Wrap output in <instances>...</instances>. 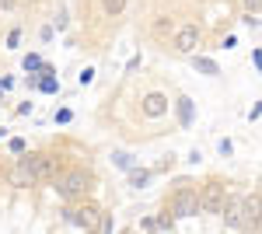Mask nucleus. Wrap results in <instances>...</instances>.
<instances>
[{"instance_id": "obj_1", "label": "nucleus", "mask_w": 262, "mask_h": 234, "mask_svg": "<svg viewBox=\"0 0 262 234\" xmlns=\"http://www.w3.org/2000/svg\"><path fill=\"white\" fill-rule=\"evenodd\" d=\"M164 210L175 217V220L196 217V214H200V189L189 185V182H179V189L168 196V206H164Z\"/></svg>"}, {"instance_id": "obj_2", "label": "nucleus", "mask_w": 262, "mask_h": 234, "mask_svg": "<svg viewBox=\"0 0 262 234\" xmlns=\"http://www.w3.org/2000/svg\"><path fill=\"white\" fill-rule=\"evenodd\" d=\"M91 172H84V168H70V172H63L60 178H56V193L63 196V199H84V193L91 189Z\"/></svg>"}, {"instance_id": "obj_3", "label": "nucleus", "mask_w": 262, "mask_h": 234, "mask_svg": "<svg viewBox=\"0 0 262 234\" xmlns=\"http://www.w3.org/2000/svg\"><path fill=\"white\" fill-rule=\"evenodd\" d=\"M101 214H105V210H101L98 203H81V206H70V210H67V220L77 224V227H84L88 234H95L98 224H101Z\"/></svg>"}, {"instance_id": "obj_4", "label": "nucleus", "mask_w": 262, "mask_h": 234, "mask_svg": "<svg viewBox=\"0 0 262 234\" xmlns=\"http://www.w3.org/2000/svg\"><path fill=\"white\" fill-rule=\"evenodd\" d=\"M224 199H227V196H224V182L221 178H210L200 189V214H221Z\"/></svg>"}, {"instance_id": "obj_5", "label": "nucleus", "mask_w": 262, "mask_h": 234, "mask_svg": "<svg viewBox=\"0 0 262 234\" xmlns=\"http://www.w3.org/2000/svg\"><path fill=\"white\" fill-rule=\"evenodd\" d=\"M224 227H231V231H242V224H245V196H227L224 199Z\"/></svg>"}, {"instance_id": "obj_6", "label": "nucleus", "mask_w": 262, "mask_h": 234, "mask_svg": "<svg viewBox=\"0 0 262 234\" xmlns=\"http://www.w3.org/2000/svg\"><path fill=\"white\" fill-rule=\"evenodd\" d=\"M245 231H259L262 227V193H248L245 196Z\"/></svg>"}, {"instance_id": "obj_7", "label": "nucleus", "mask_w": 262, "mask_h": 234, "mask_svg": "<svg viewBox=\"0 0 262 234\" xmlns=\"http://www.w3.org/2000/svg\"><path fill=\"white\" fill-rule=\"evenodd\" d=\"M168 109H171V101H168V95H161V91H150V95H143V101H140V112L147 119L168 116Z\"/></svg>"}, {"instance_id": "obj_8", "label": "nucleus", "mask_w": 262, "mask_h": 234, "mask_svg": "<svg viewBox=\"0 0 262 234\" xmlns=\"http://www.w3.org/2000/svg\"><path fill=\"white\" fill-rule=\"evenodd\" d=\"M196 46H200V28L196 25H182L175 32V49L185 56H196Z\"/></svg>"}, {"instance_id": "obj_9", "label": "nucleus", "mask_w": 262, "mask_h": 234, "mask_svg": "<svg viewBox=\"0 0 262 234\" xmlns=\"http://www.w3.org/2000/svg\"><path fill=\"white\" fill-rule=\"evenodd\" d=\"M7 182H11L14 189H28V185H35V178L25 172V164H21V161L14 164V168H11V172H7Z\"/></svg>"}, {"instance_id": "obj_10", "label": "nucleus", "mask_w": 262, "mask_h": 234, "mask_svg": "<svg viewBox=\"0 0 262 234\" xmlns=\"http://www.w3.org/2000/svg\"><path fill=\"white\" fill-rule=\"evenodd\" d=\"M192 63H196V70L206 74V77H217V74H221V67H217L210 56H192Z\"/></svg>"}, {"instance_id": "obj_11", "label": "nucleus", "mask_w": 262, "mask_h": 234, "mask_svg": "<svg viewBox=\"0 0 262 234\" xmlns=\"http://www.w3.org/2000/svg\"><path fill=\"white\" fill-rule=\"evenodd\" d=\"M150 182V168H129V185L133 189H143Z\"/></svg>"}, {"instance_id": "obj_12", "label": "nucleus", "mask_w": 262, "mask_h": 234, "mask_svg": "<svg viewBox=\"0 0 262 234\" xmlns=\"http://www.w3.org/2000/svg\"><path fill=\"white\" fill-rule=\"evenodd\" d=\"M175 105H179V122H182V126H189V122H192V101L182 95Z\"/></svg>"}, {"instance_id": "obj_13", "label": "nucleus", "mask_w": 262, "mask_h": 234, "mask_svg": "<svg viewBox=\"0 0 262 234\" xmlns=\"http://www.w3.org/2000/svg\"><path fill=\"white\" fill-rule=\"evenodd\" d=\"M158 231H161L158 217H143V220H137V234H158Z\"/></svg>"}, {"instance_id": "obj_14", "label": "nucleus", "mask_w": 262, "mask_h": 234, "mask_svg": "<svg viewBox=\"0 0 262 234\" xmlns=\"http://www.w3.org/2000/svg\"><path fill=\"white\" fill-rule=\"evenodd\" d=\"M101 7H105L108 18H119L122 11H126V0H101Z\"/></svg>"}, {"instance_id": "obj_15", "label": "nucleus", "mask_w": 262, "mask_h": 234, "mask_svg": "<svg viewBox=\"0 0 262 234\" xmlns=\"http://www.w3.org/2000/svg\"><path fill=\"white\" fill-rule=\"evenodd\" d=\"M39 88H42V91H46V95H56V91H60V80L53 77V74H42Z\"/></svg>"}, {"instance_id": "obj_16", "label": "nucleus", "mask_w": 262, "mask_h": 234, "mask_svg": "<svg viewBox=\"0 0 262 234\" xmlns=\"http://www.w3.org/2000/svg\"><path fill=\"white\" fill-rule=\"evenodd\" d=\"M112 161H116L119 168H126V172L133 168V154H126V151H116V154H112Z\"/></svg>"}, {"instance_id": "obj_17", "label": "nucleus", "mask_w": 262, "mask_h": 234, "mask_svg": "<svg viewBox=\"0 0 262 234\" xmlns=\"http://www.w3.org/2000/svg\"><path fill=\"white\" fill-rule=\"evenodd\" d=\"M18 42H21V28H11V32H7V46H4V49H18Z\"/></svg>"}, {"instance_id": "obj_18", "label": "nucleus", "mask_w": 262, "mask_h": 234, "mask_svg": "<svg viewBox=\"0 0 262 234\" xmlns=\"http://www.w3.org/2000/svg\"><path fill=\"white\" fill-rule=\"evenodd\" d=\"M11 154H28V143H25L21 137H14L11 140Z\"/></svg>"}, {"instance_id": "obj_19", "label": "nucleus", "mask_w": 262, "mask_h": 234, "mask_svg": "<svg viewBox=\"0 0 262 234\" xmlns=\"http://www.w3.org/2000/svg\"><path fill=\"white\" fill-rule=\"evenodd\" d=\"M158 224H161V231H171V227H175V217H171L168 210H164V214L158 217Z\"/></svg>"}, {"instance_id": "obj_20", "label": "nucleus", "mask_w": 262, "mask_h": 234, "mask_svg": "<svg viewBox=\"0 0 262 234\" xmlns=\"http://www.w3.org/2000/svg\"><path fill=\"white\" fill-rule=\"evenodd\" d=\"M108 231H112V214H101V224L95 234H108Z\"/></svg>"}, {"instance_id": "obj_21", "label": "nucleus", "mask_w": 262, "mask_h": 234, "mask_svg": "<svg viewBox=\"0 0 262 234\" xmlns=\"http://www.w3.org/2000/svg\"><path fill=\"white\" fill-rule=\"evenodd\" d=\"M242 7L248 11V14H259V11H262V0H242Z\"/></svg>"}, {"instance_id": "obj_22", "label": "nucleus", "mask_w": 262, "mask_h": 234, "mask_svg": "<svg viewBox=\"0 0 262 234\" xmlns=\"http://www.w3.org/2000/svg\"><path fill=\"white\" fill-rule=\"evenodd\" d=\"M25 70H42V59L32 53V56H25Z\"/></svg>"}, {"instance_id": "obj_23", "label": "nucleus", "mask_w": 262, "mask_h": 234, "mask_svg": "<svg viewBox=\"0 0 262 234\" xmlns=\"http://www.w3.org/2000/svg\"><path fill=\"white\" fill-rule=\"evenodd\" d=\"M91 80H95V70H91V67H88V70H81V77H77V84H91Z\"/></svg>"}, {"instance_id": "obj_24", "label": "nucleus", "mask_w": 262, "mask_h": 234, "mask_svg": "<svg viewBox=\"0 0 262 234\" xmlns=\"http://www.w3.org/2000/svg\"><path fill=\"white\" fill-rule=\"evenodd\" d=\"M70 119H74V112H70V109H60V112H56V122H60V126H67Z\"/></svg>"}, {"instance_id": "obj_25", "label": "nucleus", "mask_w": 262, "mask_h": 234, "mask_svg": "<svg viewBox=\"0 0 262 234\" xmlns=\"http://www.w3.org/2000/svg\"><path fill=\"white\" fill-rule=\"evenodd\" d=\"M217 151H221V154L227 157V154H231V151H234V143H231V140H221V143H217Z\"/></svg>"}, {"instance_id": "obj_26", "label": "nucleus", "mask_w": 262, "mask_h": 234, "mask_svg": "<svg viewBox=\"0 0 262 234\" xmlns=\"http://www.w3.org/2000/svg\"><path fill=\"white\" fill-rule=\"evenodd\" d=\"M154 32H158V35H164V32H171V21H158V25H154Z\"/></svg>"}, {"instance_id": "obj_27", "label": "nucleus", "mask_w": 262, "mask_h": 234, "mask_svg": "<svg viewBox=\"0 0 262 234\" xmlns=\"http://www.w3.org/2000/svg\"><path fill=\"white\" fill-rule=\"evenodd\" d=\"M185 161H189V164H200L203 154H200V151H189V157H185Z\"/></svg>"}, {"instance_id": "obj_28", "label": "nucleus", "mask_w": 262, "mask_h": 234, "mask_svg": "<svg viewBox=\"0 0 262 234\" xmlns=\"http://www.w3.org/2000/svg\"><path fill=\"white\" fill-rule=\"evenodd\" d=\"M252 59H255V70L262 74V49H255V53H252Z\"/></svg>"}, {"instance_id": "obj_29", "label": "nucleus", "mask_w": 262, "mask_h": 234, "mask_svg": "<svg viewBox=\"0 0 262 234\" xmlns=\"http://www.w3.org/2000/svg\"><path fill=\"white\" fill-rule=\"evenodd\" d=\"M259 116H262V101L255 105V109H252V112H248V119H259Z\"/></svg>"}, {"instance_id": "obj_30", "label": "nucleus", "mask_w": 262, "mask_h": 234, "mask_svg": "<svg viewBox=\"0 0 262 234\" xmlns=\"http://www.w3.org/2000/svg\"><path fill=\"white\" fill-rule=\"evenodd\" d=\"M14 4H18V0H0V7H7V11H11Z\"/></svg>"}, {"instance_id": "obj_31", "label": "nucleus", "mask_w": 262, "mask_h": 234, "mask_svg": "<svg viewBox=\"0 0 262 234\" xmlns=\"http://www.w3.org/2000/svg\"><path fill=\"white\" fill-rule=\"evenodd\" d=\"M122 234H133V231H122Z\"/></svg>"}, {"instance_id": "obj_32", "label": "nucleus", "mask_w": 262, "mask_h": 234, "mask_svg": "<svg viewBox=\"0 0 262 234\" xmlns=\"http://www.w3.org/2000/svg\"><path fill=\"white\" fill-rule=\"evenodd\" d=\"M25 4H32V0H25Z\"/></svg>"}]
</instances>
